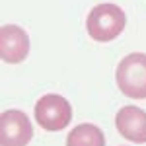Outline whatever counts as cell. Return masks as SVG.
Here are the masks:
<instances>
[{"instance_id": "cell-2", "label": "cell", "mask_w": 146, "mask_h": 146, "mask_svg": "<svg viewBox=\"0 0 146 146\" xmlns=\"http://www.w3.org/2000/svg\"><path fill=\"white\" fill-rule=\"evenodd\" d=\"M115 80L121 94L131 100H146V55L131 53L117 64Z\"/></svg>"}, {"instance_id": "cell-4", "label": "cell", "mask_w": 146, "mask_h": 146, "mask_svg": "<svg viewBox=\"0 0 146 146\" xmlns=\"http://www.w3.org/2000/svg\"><path fill=\"white\" fill-rule=\"evenodd\" d=\"M33 138V125L20 109H8L0 115V144L27 146Z\"/></svg>"}, {"instance_id": "cell-5", "label": "cell", "mask_w": 146, "mask_h": 146, "mask_svg": "<svg viewBox=\"0 0 146 146\" xmlns=\"http://www.w3.org/2000/svg\"><path fill=\"white\" fill-rule=\"evenodd\" d=\"M29 37L20 25H2L0 29V56L8 64H18L27 58Z\"/></svg>"}, {"instance_id": "cell-3", "label": "cell", "mask_w": 146, "mask_h": 146, "mask_svg": "<svg viewBox=\"0 0 146 146\" xmlns=\"http://www.w3.org/2000/svg\"><path fill=\"white\" fill-rule=\"evenodd\" d=\"M35 121L41 125V129L56 133L66 129L72 121V107L66 98L58 94H47L35 103Z\"/></svg>"}, {"instance_id": "cell-6", "label": "cell", "mask_w": 146, "mask_h": 146, "mask_svg": "<svg viewBox=\"0 0 146 146\" xmlns=\"http://www.w3.org/2000/svg\"><path fill=\"white\" fill-rule=\"evenodd\" d=\"M115 127L119 131V135L136 142V144H144L146 142V111L135 105H125L121 107L115 115Z\"/></svg>"}, {"instance_id": "cell-1", "label": "cell", "mask_w": 146, "mask_h": 146, "mask_svg": "<svg viewBox=\"0 0 146 146\" xmlns=\"http://www.w3.org/2000/svg\"><path fill=\"white\" fill-rule=\"evenodd\" d=\"M127 25V16L117 4H98L86 18V29L94 41L107 43L117 39Z\"/></svg>"}, {"instance_id": "cell-7", "label": "cell", "mask_w": 146, "mask_h": 146, "mask_svg": "<svg viewBox=\"0 0 146 146\" xmlns=\"http://www.w3.org/2000/svg\"><path fill=\"white\" fill-rule=\"evenodd\" d=\"M66 146H105V136L100 127L90 123L76 125L66 136Z\"/></svg>"}]
</instances>
